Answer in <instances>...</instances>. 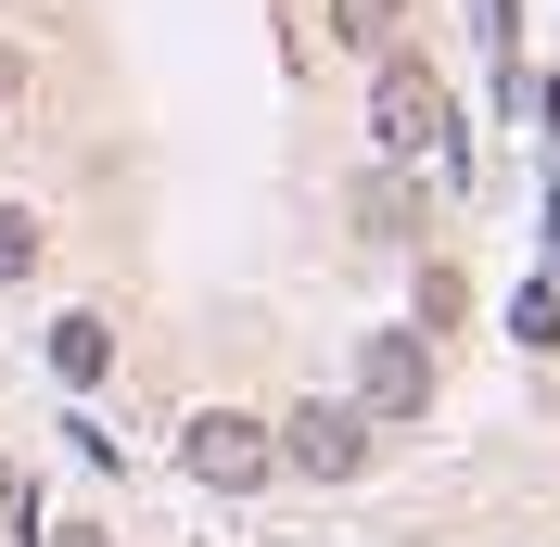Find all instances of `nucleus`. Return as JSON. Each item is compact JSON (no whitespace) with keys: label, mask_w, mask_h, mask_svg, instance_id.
Segmentation results:
<instances>
[{"label":"nucleus","mask_w":560,"mask_h":547,"mask_svg":"<svg viewBox=\"0 0 560 547\" xmlns=\"http://www.w3.org/2000/svg\"><path fill=\"white\" fill-rule=\"evenodd\" d=\"M370 140H383L395 166H471V140H458V103H446V77L433 65H383V90H370Z\"/></svg>","instance_id":"1"},{"label":"nucleus","mask_w":560,"mask_h":547,"mask_svg":"<svg viewBox=\"0 0 560 547\" xmlns=\"http://www.w3.org/2000/svg\"><path fill=\"white\" fill-rule=\"evenodd\" d=\"M433 408V344L420 331H370L357 344V420H420Z\"/></svg>","instance_id":"2"},{"label":"nucleus","mask_w":560,"mask_h":547,"mask_svg":"<svg viewBox=\"0 0 560 547\" xmlns=\"http://www.w3.org/2000/svg\"><path fill=\"white\" fill-rule=\"evenodd\" d=\"M268 433H280V458H293L306 484H357L370 472V420L357 408H280Z\"/></svg>","instance_id":"3"},{"label":"nucleus","mask_w":560,"mask_h":547,"mask_svg":"<svg viewBox=\"0 0 560 547\" xmlns=\"http://www.w3.org/2000/svg\"><path fill=\"white\" fill-rule=\"evenodd\" d=\"M178 458H191V472L205 484H230V497H243V484H268V458H280V433L255 408H205L191 420V433H178Z\"/></svg>","instance_id":"4"},{"label":"nucleus","mask_w":560,"mask_h":547,"mask_svg":"<svg viewBox=\"0 0 560 547\" xmlns=\"http://www.w3.org/2000/svg\"><path fill=\"white\" fill-rule=\"evenodd\" d=\"M103 357H115L103 318H51V370H65V382H103Z\"/></svg>","instance_id":"5"},{"label":"nucleus","mask_w":560,"mask_h":547,"mask_svg":"<svg viewBox=\"0 0 560 547\" xmlns=\"http://www.w3.org/2000/svg\"><path fill=\"white\" fill-rule=\"evenodd\" d=\"M357 217H370L383 242H420V191L408 178H357Z\"/></svg>","instance_id":"6"},{"label":"nucleus","mask_w":560,"mask_h":547,"mask_svg":"<svg viewBox=\"0 0 560 547\" xmlns=\"http://www.w3.org/2000/svg\"><path fill=\"white\" fill-rule=\"evenodd\" d=\"M345 13V51H395V26H408V0H331Z\"/></svg>","instance_id":"7"},{"label":"nucleus","mask_w":560,"mask_h":547,"mask_svg":"<svg viewBox=\"0 0 560 547\" xmlns=\"http://www.w3.org/2000/svg\"><path fill=\"white\" fill-rule=\"evenodd\" d=\"M510 344H560V280H523L510 293Z\"/></svg>","instance_id":"8"},{"label":"nucleus","mask_w":560,"mask_h":547,"mask_svg":"<svg viewBox=\"0 0 560 547\" xmlns=\"http://www.w3.org/2000/svg\"><path fill=\"white\" fill-rule=\"evenodd\" d=\"M26 268H38V217L0 205V280H26Z\"/></svg>","instance_id":"9"},{"label":"nucleus","mask_w":560,"mask_h":547,"mask_svg":"<svg viewBox=\"0 0 560 547\" xmlns=\"http://www.w3.org/2000/svg\"><path fill=\"white\" fill-rule=\"evenodd\" d=\"M13 522H26V472H13V458H0V535H13Z\"/></svg>","instance_id":"10"},{"label":"nucleus","mask_w":560,"mask_h":547,"mask_svg":"<svg viewBox=\"0 0 560 547\" xmlns=\"http://www.w3.org/2000/svg\"><path fill=\"white\" fill-rule=\"evenodd\" d=\"M38 547H103V522H38Z\"/></svg>","instance_id":"11"},{"label":"nucleus","mask_w":560,"mask_h":547,"mask_svg":"<svg viewBox=\"0 0 560 547\" xmlns=\"http://www.w3.org/2000/svg\"><path fill=\"white\" fill-rule=\"evenodd\" d=\"M13 103H26V51H0V115H13Z\"/></svg>","instance_id":"12"}]
</instances>
